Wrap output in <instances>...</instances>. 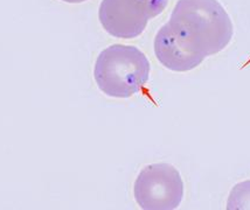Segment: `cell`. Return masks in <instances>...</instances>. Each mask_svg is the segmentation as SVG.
<instances>
[{"label": "cell", "mask_w": 250, "mask_h": 210, "mask_svg": "<svg viewBox=\"0 0 250 210\" xmlns=\"http://www.w3.org/2000/svg\"><path fill=\"white\" fill-rule=\"evenodd\" d=\"M168 22L205 57L225 49L234 34L230 17L218 0H178Z\"/></svg>", "instance_id": "6da1fadb"}, {"label": "cell", "mask_w": 250, "mask_h": 210, "mask_svg": "<svg viewBox=\"0 0 250 210\" xmlns=\"http://www.w3.org/2000/svg\"><path fill=\"white\" fill-rule=\"evenodd\" d=\"M150 62L141 49L116 43L97 56L94 78L106 96L129 98L143 90L150 78Z\"/></svg>", "instance_id": "7a4b0ae2"}, {"label": "cell", "mask_w": 250, "mask_h": 210, "mask_svg": "<svg viewBox=\"0 0 250 210\" xmlns=\"http://www.w3.org/2000/svg\"><path fill=\"white\" fill-rule=\"evenodd\" d=\"M137 205L144 210H173L184 197V182L172 165L159 162L144 167L133 187Z\"/></svg>", "instance_id": "3957f363"}, {"label": "cell", "mask_w": 250, "mask_h": 210, "mask_svg": "<svg viewBox=\"0 0 250 210\" xmlns=\"http://www.w3.org/2000/svg\"><path fill=\"white\" fill-rule=\"evenodd\" d=\"M98 19L111 37L130 40L143 34L150 18L137 0H102Z\"/></svg>", "instance_id": "277c9868"}, {"label": "cell", "mask_w": 250, "mask_h": 210, "mask_svg": "<svg viewBox=\"0 0 250 210\" xmlns=\"http://www.w3.org/2000/svg\"><path fill=\"white\" fill-rule=\"evenodd\" d=\"M154 54L166 69L185 73L195 69L204 62V55L167 22L154 38Z\"/></svg>", "instance_id": "5b68a950"}, {"label": "cell", "mask_w": 250, "mask_h": 210, "mask_svg": "<svg viewBox=\"0 0 250 210\" xmlns=\"http://www.w3.org/2000/svg\"><path fill=\"white\" fill-rule=\"evenodd\" d=\"M228 210H250V180L235 185L227 201Z\"/></svg>", "instance_id": "8992f818"}, {"label": "cell", "mask_w": 250, "mask_h": 210, "mask_svg": "<svg viewBox=\"0 0 250 210\" xmlns=\"http://www.w3.org/2000/svg\"><path fill=\"white\" fill-rule=\"evenodd\" d=\"M137 1L146 12L150 20L162 14L168 5V0H137Z\"/></svg>", "instance_id": "52a82bcc"}, {"label": "cell", "mask_w": 250, "mask_h": 210, "mask_svg": "<svg viewBox=\"0 0 250 210\" xmlns=\"http://www.w3.org/2000/svg\"><path fill=\"white\" fill-rule=\"evenodd\" d=\"M61 1L67 2V4H81V2L88 1V0H61Z\"/></svg>", "instance_id": "ba28073f"}]
</instances>
